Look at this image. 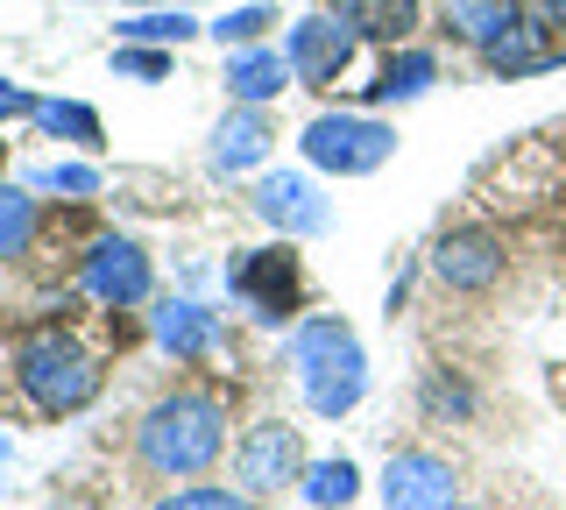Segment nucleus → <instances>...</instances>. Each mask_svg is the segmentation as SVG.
Listing matches in <instances>:
<instances>
[{"instance_id": "1", "label": "nucleus", "mask_w": 566, "mask_h": 510, "mask_svg": "<svg viewBox=\"0 0 566 510\" xmlns=\"http://www.w3.org/2000/svg\"><path fill=\"white\" fill-rule=\"evenodd\" d=\"M220 454H227V404L212 391H170V397H156L135 426V468L164 475V482L206 475Z\"/></svg>"}, {"instance_id": "2", "label": "nucleus", "mask_w": 566, "mask_h": 510, "mask_svg": "<svg viewBox=\"0 0 566 510\" xmlns=\"http://www.w3.org/2000/svg\"><path fill=\"white\" fill-rule=\"evenodd\" d=\"M291 368H297V391L318 418H347L354 404L368 397V355L354 341L347 320L318 312V320H297L291 333Z\"/></svg>"}, {"instance_id": "3", "label": "nucleus", "mask_w": 566, "mask_h": 510, "mask_svg": "<svg viewBox=\"0 0 566 510\" xmlns=\"http://www.w3.org/2000/svg\"><path fill=\"white\" fill-rule=\"evenodd\" d=\"M14 383L43 418H71L99 397V362L85 341H71L64 326H35L22 347H14Z\"/></svg>"}, {"instance_id": "4", "label": "nucleus", "mask_w": 566, "mask_h": 510, "mask_svg": "<svg viewBox=\"0 0 566 510\" xmlns=\"http://www.w3.org/2000/svg\"><path fill=\"white\" fill-rule=\"evenodd\" d=\"M297 149H305L312 170H333V178H368V170H382L389 156H397V128L376 121V114H318V121H305Z\"/></svg>"}, {"instance_id": "5", "label": "nucleus", "mask_w": 566, "mask_h": 510, "mask_svg": "<svg viewBox=\"0 0 566 510\" xmlns=\"http://www.w3.org/2000/svg\"><path fill=\"white\" fill-rule=\"evenodd\" d=\"M227 291H234L262 326H291L297 305H305V270H297V249H291V241L241 249L234 262H227Z\"/></svg>"}, {"instance_id": "6", "label": "nucleus", "mask_w": 566, "mask_h": 510, "mask_svg": "<svg viewBox=\"0 0 566 510\" xmlns=\"http://www.w3.org/2000/svg\"><path fill=\"white\" fill-rule=\"evenodd\" d=\"M297 475H305V439H297V426L255 418L234 447V482L248 497H283V489H297Z\"/></svg>"}, {"instance_id": "7", "label": "nucleus", "mask_w": 566, "mask_h": 510, "mask_svg": "<svg viewBox=\"0 0 566 510\" xmlns=\"http://www.w3.org/2000/svg\"><path fill=\"white\" fill-rule=\"evenodd\" d=\"M78 284H85V298H93V305L128 312V305H142V298L156 291V270H149V256H142V241L99 235L93 249L78 256Z\"/></svg>"}, {"instance_id": "8", "label": "nucleus", "mask_w": 566, "mask_h": 510, "mask_svg": "<svg viewBox=\"0 0 566 510\" xmlns=\"http://www.w3.org/2000/svg\"><path fill=\"white\" fill-rule=\"evenodd\" d=\"M382 510H460V468L447 454H389L382 468Z\"/></svg>"}, {"instance_id": "9", "label": "nucleus", "mask_w": 566, "mask_h": 510, "mask_svg": "<svg viewBox=\"0 0 566 510\" xmlns=\"http://www.w3.org/2000/svg\"><path fill=\"white\" fill-rule=\"evenodd\" d=\"M248 206H255L283 241H305V235H326L333 227V206L318 199V185L305 170H270V178H255V199Z\"/></svg>"}, {"instance_id": "10", "label": "nucleus", "mask_w": 566, "mask_h": 510, "mask_svg": "<svg viewBox=\"0 0 566 510\" xmlns=\"http://www.w3.org/2000/svg\"><path fill=\"white\" fill-rule=\"evenodd\" d=\"M354 43H361V37H354L340 14L318 8V14H305V22H291V43H283V58H291L297 85H333V79L347 72Z\"/></svg>"}, {"instance_id": "11", "label": "nucleus", "mask_w": 566, "mask_h": 510, "mask_svg": "<svg viewBox=\"0 0 566 510\" xmlns=\"http://www.w3.org/2000/svg\"><path fill=\"white\" fill-rule=\"evenodd\" d=\"M149 333H156V347H164V355H177V362H212V355L227 347L220 312L199 305V298H156Z\"/></svg>"}, {"instance_id": "12", "label": "nucleus", "mask_w": 566, "mask_h": 510, "mask_svg": "<svg viewBox=\"0 0 566 510\" xmlns=\"http://www.w3.org/2000/svg\"><path fill=\"white\" fill-rule=\"evenodd\" d=\"M553 64H566V37L545 14H524L517 29H503V37L482 50L489 79H538V72H553Z\"/></svg>"}, {"instance_id": "13", "label": "nucleus", "mask_w": 566, "mask_h": 510, "mask_svg": "<svg viewBox=\"0 0 566 510\" xmlns=\"http://www.w3.org/2000/svg\"><path fill=\"white\" fill-rule=\"evenodd\" d=\"M432 277L447 291H489L495 277H503V241L482 235V227H453V235L432 241Z\"/></svg>"}, {"instance_id": "14", "label": "nucleus", "mask_w": 566, "mask_h": 510, "mask_svg": "<svg viewBox=\"0 0 566 510\" xmlns=\"http://www.w3.org/2000/svg\"><path fill=\"white\" fill-rule=\"evenodd\" d=\"M227 100H234V107H270L276 93H291L297 85V72H291V58H283V50H270V43H248V50H234V58H227Z\"/></svg>"}, {"instance_id": "15", "label": "nucleus", "mask_w": 566, "mask_h": 510, "mask_svg": "<svg viewBox=\"0 0 566 510\" xmlns=\"http://www.w3.org/2000/svg\"><path fill=\"white\" fill-rule=\"evenodd\" d=\"M270 143H276L270 114H262V107H234L220 128H212V170H220V178H241V170H255L262 156H270Z\"/></svg>"}, {"instance_id": "16", "label": "nucleus", "mask_w": 566, "mask_h": 510, "mask_svg": "<svg viewBox=\"0 0 566 510\" xmlns=\"http://www.w3.org/2000/svg\"><path fill=\"white\" fill-rule=\"evenodd\" d=\"M432 85H439V58L418 43H397L389 64L376 72V85H368V107H403V100H424Z\"/></svg>"}, {"instance_id": "17", "label": "nucleus", "mask_w": 566, "mask_h": 510, "mask_svg": "<svg viewBox=\"0 0 566 510\" xmlns=\"http://www.w3.org/2000/svg\"><path fill=\"white\" fill-rule=\"evenodd\" d=\"M326 8L368 43H411L418 29V0H326Z\"/></svg>"}, {"instance_id": "18", "label": "nucleus", "mask_w": 566, "mask_h": 510, "mask_svg": "<svg viewBox=\"0 0 566 510\" xmlns=\"http://www.w3.org/2000/svg\"><path fill=\"white\" fill-rule=\"evenodd\" d=\"M517 22H524V0H447V29L460 43H474V50H489Z\"/></svg>"}, {"instance_id": "19", "label": "nucleus", "mask_w": 566, "mask_h": 510, "mask_svg": "<svg viewBox=\"0 0 566 510\" xmlns=\"http://www.w3.org/2000/svg\"><path fill=\"white\" fill-rule=\"evenodd\" d=\"M297 497H305V503H318V510H347L354 497H361V468H354L347 454L305 461V475H297Z\"/></svg>"}, {"instance_id": "20", "label": "nucleus", "mask_w": 566, "mask_h": 510, "mask_svg": "<svg viewBox=\"0 0 566 510\" xmlns=\"http://www.w3.org/2000/svg\"><path fill=\"white\" fill-rule=\"evenodd\" d=\"M120 43H156V50H177V43H191V37H206L199 22H191L185 8H142V14H128V22L114 29Z\"/></svg>"}, {"instance_id": "21", "label": "nucleus", "mask_w": 566, "mask_h": 510, "mask_svg": "<svg viewBox=\"0 0 566 510\" xmlns=\"http://www.w3.org/2000/svg\"><path fill=\"white\" fill-rule=\"evenodd\" d=\"M35 241V185H0V262H22Z\"/></svg>"}, {"instance_id": "22", "label": "nucleus", "mask_w": 566, "mask_h": 510, "mask_svg": "<svg viewBox=\"0 0 566 510\" xmlns=\"http://www.w3.org/2000/svg\"><path fill=\"white\" fill-rule=\"evenodd\" d=\"M35 128H43L50 143H85V149L99 143V114L85 107V100H43V107H35Z\"/></svg>"}, {"instance_id": "23", "label": "nucleus", "mask_w": 566, "mask_h": 510, "mask_svg": "<svg viewBox=\"0 0 566 510\" xmlns=\"http://www.w3.org/2000/svg\"><path fill=\"white\" fill-rule=\"evenodd\" d=\"M283 22V14L270 8V0H255V8H227L220 14V22H212L206 29V37L212 43H220V50H248V43H262V37H270V29Z\"/></svg>"}, {"instance_id": "24", "label": "nucleus", "mask_w": 566, "mask_h": 510, "mask_svg": "<svg viewBox=\"0 0 566 510\" xmlns=\"http://www.w3.org/2000/svg\"><path fill=\"white\" fill-rule=\"evenodd\" d=\"M29 185L50 191V199H99V170L93 164H43Z\"/></svg>"}, {"instance_id": "25", "label": "nucleus", "mask_w": 566, "mask_h": 510, "mask_svg": "<svg viewBox=\"0 0 566 510\" xmlns=\"http://www.w3.org/2000/svg\"><path fill=\"white\" fill-rule=\"evenodd\" d=\"M149 510H255L248 503V489H227V482H191V489H170L164 503Z\"/></svg>"}, {"instance_id": "26", "label": "nucleus", "mask_w": 566, "mask_h": 510, "mask_svg": "<svg viewBox=\"0 0 566 510\" xmlns=\"http://www.w3.org/2000/svg\"><path fill=\"white\" fill-rule=\"evenodd\" d=\"M424 412H432V418H468L474 391L453 376V368H432V383H424Z\"/></svg>"}, {"instance_id": "27", "label": "nucleus", "mask_w": 566, "mask_h": 510, "mask_svg": "<svg viewBox=\"0 0 566 510\" xmlns=\"http://www.w3.org/2000/svg\"><path fill=\"white\" fill-rule=\"evenodd\" d=\"M114 72H120V79H170V50H156V43H120V50H114Z\"/></svg>"}, {"instance_id": "28", "label": "nucleus", "mask_w": 566, "mask_h": 510, "mask_svg": "<svg viewBox=\"0 0 566 510\" xmlns=\"http://www.w3.org/2000/svg\"><path fill=\"white\" fill-rule=\"evenodd\" d=\"M35 107H43V100H35L29 85L0 79V128H14V121H35Z\"/></svg>"}, {"instance_id": "29", "label": "nucleus", "mask_w": 566, "mask_h": 510, "mask_svg": "<svg viewBox=\"0 0 566 510\" xmlns=\"http://www.w3.org/2000/svg\"><path fill=\"white\" fill-rule=\"evenodd\" d=\"M538 14H545V22H553L559 37H566V0H538Z\"/></svg>"}, {"instance_id": "30", "label": "nucleus", "mask_w": 566, "mask_h": 510, "mask_svg": "<svg viewBox=\"0 0 566 510\" xmlns=\"http://www.w3.org/2000/svg\"><path fill=\"white\" fill-rule=\"evenodd\" d=\"M142 8H185V0H142Z\"/></svg>"}, {"instance_id": "31", "label": "nucleus", "mask_w": 566, "mask_h": 510, "mask_svg": "<svg viewBox=\"0 0 566 510\" xmlns=\"http://www.w3.org/2000/svg\"><path fill=\"white\" fill-rule=\"evenodd\" d=\"M8 454H14V439H8V433H0V461H8Z\"/></svg>"}, {"instance_id": "32", "label": "nucleus", "mask_w": 566, "mask_h": 510, "mask_svg": "<svg viewBox=\"0 0 566 510\" xmlns=\"http://www.w3.org/2000/svg\"><path fill=\"white\" fill-rule=\"evenodd\" d=\"M474 510H482V503H474Z\"/></svg>"}]
</instances>
